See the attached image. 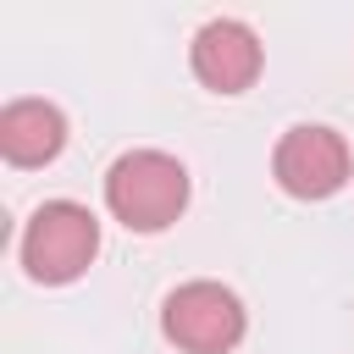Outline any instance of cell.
<instances>
[{
  "instance_id": "1",
  "label": "cell",
  "mask_w": 354,
  "mask_h": 354,
  "mask_svg": "<svg viewBox=\"0 0 354 354\" xmlns=\"http://www.w3.org/2000/svg\"><path fill=\"white\" fill-rule=\"evenodd\" d=\"M105 205L122 227L133 232H160L183 216L188 205V171L183 160L160 155V149H133L111 166L105 177Z\"/></svg>"
},
{
  "instance_id": "2",
  "label": "cell",
  "mask_w": 354,
  "mask_h": 354,
  "mask_svg": "<svg viewBox=\"0 0 354 354\" xmlns=\"http://www.w3.org/2000/svg\"><path fill=\"white\" fill-rule=\"evenodd\" d=\"M94 249H100V221H94V210H83L72 199L39 205L28 232H22V266H28L33 282H72V277H83Z\"/></svg>"
},
{
  "instance_id": "3",
  "label": "cell",
  "mask_w": 354,
  "mask_h": 354,
  "mask_svg": "<svg viewBox=\"0 0 354 354\" xmlns=\"http://www.w3.org/2000/svg\"><path fill=\"white\" fill-rule=\"evenodd\" d=\"M160 326L183 354H227L243 337V304L221 282H183L166 299Z\"/></svg>"
},
{
  "instance_id": "4",
  "label": "cell",
  "mask_w": 354,
  "mask_h": 354,
  "mask_svg": "<svg viewBox=\"0 0 354 354\" xmlns=\"http://www.w3.org/2000/svg\"><path fill=\"white\" fill-rule=\"evenodd\" d=\"M271 171L293 199H326L348 183V149L332 127H293L277 144Z\"/></svg>"
},
{
  "instance_id": "5",
  "label": "cell",
  "mask_w": 354,
  "mask_h": 354,
  "mask_svg": "<svg viewBox=\"0 0 354 354\" xmlns=\"http://www.w3.org/2000/svg\"><path fill=\"white\" fill-rule=\"evenodd\" d=\"M254 72H260V39H254L243 22L216 17V22H205V28L194 33V77H199L205 88L238 94V88L254 83Z\"/></svg>"
},
{
  "instance_id": "6",
  "label": "cell",
  "mask_w": 354,
  "mask_h": 354,
  "mask_svg": "<svg viewBox=\"0 0 354 354\" xmlns=\"http://www.w3.org/2000/svg\"><path fill=\"white\" fill-rule=\"evenodd\" d=\"M66 144V122L44 100H11L0 111V155L11 166H44Z\"/></svg>"
}]
</instances>
